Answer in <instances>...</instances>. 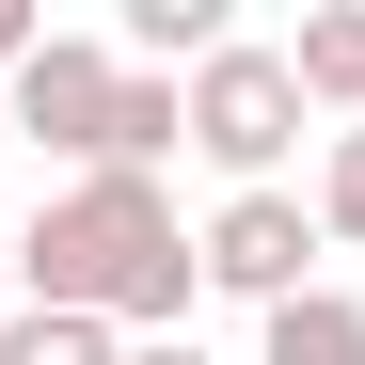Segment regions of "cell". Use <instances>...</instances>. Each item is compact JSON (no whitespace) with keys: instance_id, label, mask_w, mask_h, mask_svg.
Wrapping results in <instances>:
<instances>
[{"instance_id":"obj_11","label":"cell","mask_w":365,"mask_h":365,"mask_svg":"<svg viewBox=\"0 0 365 365\" xmlns=\"http://www.w3.org/2000/svg\"><path fill=\"white\" fill-rule=\"evenodd\" d=\"M0 318H16V238H0Z\"/></svg>"},{"instance_id":"obj_10","label":"cell","mask_w":365,"mask_h":365,"mask_svg":"<svg viewBox=\"0 0 365 365\" xmlns=\"http://www.w3.org/2000/svg\"><path fill=\"white\" fill-rule=\"evenodd\" d=\"M128 365H207V334H128Z\"/></svg>"},{"instance_id":"obj_1","label":"cell","mask_w":365,"mask_h":365,"mask_svg":"<svg viewBox=\"0 0 365 365\" xmlns=\"http://www.w3.org/2000/svg\"><path fill=\"white\" fill-rule=\"evenodd\" d=\"M16 302L111 318V334H191L207 255H191V222H175L159 175H64V191L16 222Z\"/></svg>"},{"instance_id":"obj_8","label":"cell","mask_w":365,"mask_h":365,"mask_svg":"<svg viewBox=\"0 0 365 365\" xmlns=\"http://www.w3.org/2000/svg\"><path fill=\"white\" fill-rule=\"evenodd\" d=\"M318 238H334V255H365V128L318 143Z\"/></svg>"},{"instance_id":"obj_5","label":"cell","mask_w":365,"mask_h":365,"mask_svg":"<svg viewBox=\"0 0 365 365\" xmlns=\"http://www.w3.org/2000/svg\"><path fill=\"white\" fill-rule=\"evenodd\" d=\"M286 64H302V96H318V111H349V128H365V0H318V16L286 32Z\"/></svg>"},{"instance_id":"obj_9","label":"cell","mask_w":365,"mask_h":365,"mask_svg":"<svg viewBox=\"0 0 365 365\" xmlns=\"http://www.w3.org/2000/svg\"><path fill=\"white\" fill-rule=\"evenodd\" d=\"M32 48H48V16H32V0H0V80H16Z\"/></svg>"},{"instance_id":"obj_2","label":"cell","mask_w":365,"mask_h":365,"mask_svg":"<svg viewBox=\"0 0 365 365\" xmlns=\"http://www.w3.org/2000/svg\"><path fill=\"white\" fill-rule=\"evenodd\" d=\"M0 128L16 143H48L64 175H159L175 143H191V96L175 80H143L111 32H48L16 80H0Z\"/></svg>"},{"instance_id":"obj_4","label":"cell","mask_w":365,"mask_h":365,"mask_svg":"<svg viewBox=\"0 0 365 365\" xmlns=\"http://www.w3.org/2000/svg\"><path fill=\"white\" fill-rule=\"evenodd\" d=\"M191 255H207V286L222 302H255V318H286L302 286H318V191H222L207 222H191Z\"/></svg>"},{"instance_id":"obj_3","label":"cell","mask_w":365,"mask_h":365,"mask_svg":"<svg viewBox=\"0 0 365 365\" xmlns=\"http://www.w3.org/2000/svg\"><path fill=\"white\" fill-rule=\"evenodd\" d=\"M175 96H191V159L222 175V191H286L302 128H318V96H302V64H286L270 32H222Z\"/></svg>"},{"instance_id":"obj_6","label":"cell","mask_w":365,"mask_h":365,"mask_svg":"<svg viewBox=\"0 0 365 365\" xmlns=\"http://www.w3.org/2000/svg\"><path fill=\"white\" fill-rule=\"evenodd\" d=\"M255 365H365V302H349V286H302L286 318L255 334Z\"/></svg>"},{"instance_id":"obj_12","label":"cell","mask_w":365,"mask_h":365,"mask_svg":"<svg viewBox=\"0 0 365 365\" xmlns=\"http://www.w3.org/2000/svg\"><path fill=\"white\" fill-rule=\"evenodd\" d=\"M0 143H16V128H0Z\"/></svg>"},{"instance_id":"obj_7","label":"cell","mask_w":365,"mask_h":365,"mask_svg":"<svg viewBox=\"0 0 365 365\" xmlns=\"http://www.w3.org/2000/svg\"><path fill=\"white\" fill-rule=\"evenodd\" d=\"M0 365H128V334H111V318H48V302H16V318H0Z\"/></svg>"}]
</instances>
